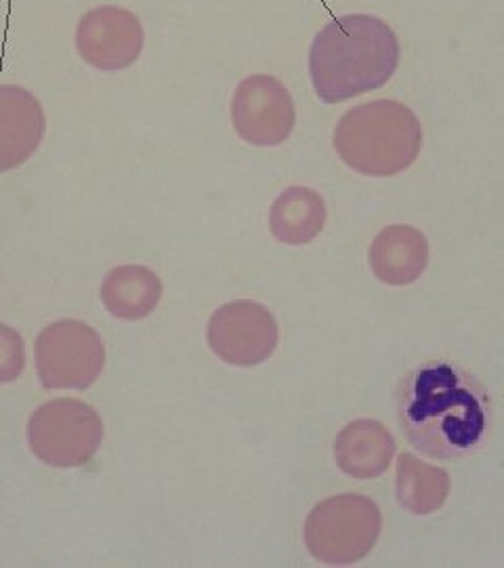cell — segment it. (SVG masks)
<instances>
[{"instance_id":"8fae6325","label":"cell","mask_w":504,"mask_h":568,"mask_svg":"<svg viewBox=\"0 0 504 568\" xmlns=\"http://www.w3.org/2000/svg\"><path fill=\"white\" fill-rule=\"evenodd\" d=\"M395 457V440L391 432L374 419L351 422L339 432L335 440V462L341 471L370 480L379 478L391 466Z\"/></svg>"},{"instance_id":"7c38bea8","label":"cell","mask_w":504,"mask_h":568,"mask_svg":"<svg viewBox=\"0 0 504 568\" xmlns=\"http://www.w3.org/2000/svg\"><path fill=\"white\" fill-rule=\"evenodd\" d=\"M429 264V243L412 225H389L370 246L374 276L391 286L416 283Z\"/></svg>"},{"instance_id":"277c9868","label":"cell","mask_w":504,"mask_h":568,"mask_svg":"<svg viewBox=\"0 0 504 568\" xmlns=\"http://www.w3.org/2000/svg\"><path fill=\"white\" fill-rule=\"evenodd\" d=\"M383 514L366 495L328 497L309 511L302 539L309 554L330 567H347L377 546Z\"/></svg>"},{"instance_id":"2e32d148","label":"cell","mask_w":504,"mask_h":568,"mask_svg":"<svg viewBox=\"0 0 504 568\" xmlns=\"http://www.w3.org/2000/svg\"><path fill=\"white\" fill-rule=\"evenodd\" d=\"M25 366V344L13 326L0 323V384L20 379Z\"/></svg>"},{"instance_id":"7a4b0ae2","label":"cell","mask_w":504,"mask_h":568,"mask_svg":"<svg viewBox=\"0 0 504 568\" xmlns=\"http://www.w3.org/2000/svg\"><path fill=\"white\" fill-rule=\"evenodd\" d=\"M400 41L387 21L353 13L328 21L309 49V77L323 103L381 89L400 65Z\"/></svg>"},{"instance_id":"4fadbf2b","label":"cell","mask_w":504,"mask_h":568,"mask_svg":"<svg viewBox=\"0 0 504 568\" xmlns=\"http://www.w3.org/2000/svg\"><path fill=\"white\" fill-rule=\"evenodd\" d=\"M100 297L114 318L143 321L161 304L162 281L145 265H119L103 278Z\"/></svg>"},{"instance_id":"5b68a950","label":"cell","mask_w":504,"mask_h":568,"mask_svg":"<svg viewBox=\"0 0 504 568\" xmlns=\"http://www.w3.org/2000/svg\"><path fill=\"white\" fill-rule=\"evenodd\" d=\"M28 447L42 464L60 469L86 466L103 443L101 415L79 398H55L28 422Z\"/></svg>"},{"instance_id":"ba28073f","label":"cell","mask_w":504,"mask_h":568,"mask_svg":"<svg viewBox=\"0 0 504 568\" xmlns=\"http://www.w3.org/2000/svg\"><path fill=\"white\" fill-rule=\"evenodd\" d=\"M232 122L244 142L271 148L290 138L297 110L290 91L280 79L271 74H253L236 87Z\"/></svg>"},{"instance_id":"52a82bcc","label":"cell","mask_w":504,"mask_h":568,"mask_svg":"<svg viewBox=\"0 0 504 568\" xmlns=\"http://www.w3.org/2000/svg\"><path fill=\"white\" fill-rule=\"evenodd\" d=\"M206 339L223 363L257 366L276 352L280 331L265 305L238 300L223 305L210 316Z\"/></svg>"},{"instance_id":"9c48e42d","label":"cell","mask_w":504,"mask_h":568,"mask_svg":"<svg viewBox=\"0 0 504 568\" xmlns=\"http://www.w3.org/2000/svg\"><path fill=\"white\" fill-rule=\"evenodd\" d=\"M143 23L133 11L101 4L82 16L76 26V51L101 72H121L142 58Z\"/></svg>"},{"instance_id":"5bb4252c","label":"cell","mask_w":504,"mask_h":568,"mask_svg":"<svg viewBox=\"0 0 504 568\" xmlns=\"http://www.w3.org/2000/svg\"><path fill=\"white\" fill-rule=\"evenodd\" d=\"M326 217L328 213L320 192L305 185H292L286 187L271 204L269 230L278 243L299 246L320 236Z\"/></svg>"},{"instance_id":"9a60e30c","label":"cell","mask_w":504,"mask_h":568,"mask_svg":"<svg viewBox=\"0 0 504 568\" xmlns=\"http://www.w3.org/2000/svg\"><path fill=\"white\" fill-rule=\"evenodd\" d=\"M398 504L414 516H426L444 508L450 495V476L442 467L429 466L419 457L402 453L395 478Z\"/></svg>"},{"instance_id":"6da1fadb","label":"cell","mask_w":504,"mask_h":568,"mask_svg":"<svg viewBox=\"0 0 504 568\" xmlns=\"http://www.w3.org/2000/svg\"><path fill=\"white\" fill-rule=\"evenodd\" d=\"M398 419L408 443L431 459H461L485 443L492 403L482 382L452 363L410 371L398 389Z\"/></svg>"},{"instance_id":"3957f363","label":"cell","mask_w":504,"mask_h":568,"mask_svg":"<svg viewBox=\"0 0 504 568\" xmlns=\"http://www.w3.org/2000/svg\"><path fill=\"white\" fill-rule=\"evenodd\" d=\"M332 143L339 159L356 173L391 178L419 159L423 126L408 105L377 100L344 112Z\"/></svg>"},{"instance_id":"8992f818","label":"cell","mask_w":504,"mask_h":568,"mask_svg":"<svg viewBox=\"0 0 504 568\" xmlns=\"http://www.w3.org/2000/svg\"><path fill=\"white\" fill-rule=\"evenodd\" d=\"M34 361L44 389H89L105 366V345L93 326L58 321L39 333Z\"/></svg>"},{"instance_id":"30bf717a","label":"cell","mask_w":504,"mask_h":568,"mask_svg":"<svg viewBox=\"0 0 504 568\" xmlns=\"http://www.w3.org/2000/svg\"><path fill=\"white\" fill-rule=\"evenodd\" d=\"M47 133V116L34 93L18 84H0V173L34 156Z\"/></svg>"}]
</instances>
